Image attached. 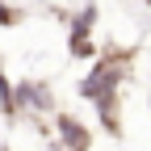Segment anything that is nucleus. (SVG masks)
Returning <instances> with one entry per match:
<instances>
[{
  "mask_svg": "<svg viewBox=\"0 0 151 151\" xmlns=\"http://www.w3.org/2000/svg\"><path fill=\"white\" fill-rule=\"evenodd\" d=\"M122 80H126V63H122V55L101 59V63L80 80V97L97 105L101 126L109 130V134H118V88H122Z\"/></svg>",
  "mask_w": 151,
  "mask_h": 151,
  "instance_id": "obj_1",
  "label": "nucleus"
},
{
  "mask_svg": "<svg viewBox=\"0 0 151 151\" xmlns=\"http://www.w3.org/2000/svg\"><path fill=\"white\" fill-rule=\"evenodd\" d=\"M97 4H84L80 13H76V21H71V34H67V50H71V59H92L97 55V42H92V25H97Z\"/></svg>",
  "mask_w": 151,
  "mask_h": 151,
  "instance_id": "obj_2",
  "label": "nucleus"
},
{
  "mask_svg": "<svg viewBox=\"0 0 151 151\" xmlns=\"http://www.w3.org/2000/svg\"><path fill=\"white\" fill-rule=\"evenodd\" d=\"M13 105L25 109V113H55V92L42 80H21L13 88Z\"/></svg>",
  "mask_w": 151,
  "mask_h": 151,
  "instance_id": "obj_3",
  "label": "nucleus"
},
{
  "mask_svg": "<svg viewBox=\"0 0 151 151\" xmlns=\"http://www.w3.org/2000/svg\"><path fill=\"white\" fill-rule=\"evenodd\" d=\"M55 134H59V147L92 151V130L76 118V113H59V109H55Z\"/></svg>",
  "mask_w": 151,
  "mask_h": 151,
  "instance_id": "obj_4",
  "label": "nucleus"
},
{
  "mask_svg": "<svg viewBox=\"0 0 151 151\" xmlns=\"http://www.w3.org/2000/svg\"><path fill=\"white\" fill-rule=\"evenodd\" d=\"M0 113H4V118H17V105H13V84L4 80V71H0Z\"/></svg>",
  "mask_w": 151,
  "mask_h": 151,
  "instance_id": "obj_5",
  "label": "nucleus"
},
{
  "mask_svg": "<svg viewBox=\"0 0 151 151\" xmlns=\"http://www.w3.org/2000/svg\"><path fill=\"white\" fill-rule=\"evenodd\" d=\"M17 21H21V9H9L0 0V25H17Z\"/></svg>",
  "mask_w": 151,
  "mask_h": 151,
  "instance_id": "obj_6",
  "label": "nucleus"
},
{
  "mask_svg": "<svg viewBox=\"0 0 151 151\" xmlns=\"http://www.w3.org/2000/svg\"><path fill=\"white\" fill-rule=\"evenodd\" d=\"M55 151H71V147H55Z\"/></svg>",
  "mask_w": 151,
  "mask_h": 151,
  "instance_id": "obj_7",
  "label": "nucleus"
}]
</instances>
